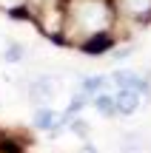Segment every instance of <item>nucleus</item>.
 I'll return each instance as SVG.
<instances>
[{
  "instance_id": "nucleus-1",
  "label": "nucleus",
  "mask_w": 151,
  "mask_h": 153,
  "mask_svg": "<svg viewBox=\"0 0 151 153\" xmlns=\"http://www.w3.org/2000/svg\"><path fill=\"white\" fill-rule=\"evenodd\" d=\"M80 23H83L89 31H97V28L106 26V9L100 3H80Z\"/></svg>"
},
{
  "instance_id": "nucleus-2",
  "label": "nucleus",
  "mask_w": 151,
  "mask_h": 153,
  "mask_svg": "<svg viewBox=\"0 0 151 153\" xmlns=\"http://www.w3.org/2000/svg\"><path fill=\"white\" fill-rule=\"evenodd\" d=\"M137 108H140V97L134 91H123L114 99V111H120V114H134Z\"/></svg>"
},
{
  "instance_id": "nucleus-3",
  "label": "nucleus",
  "mask_w": 151,
  "mask_h": 153,
  "mask_svg": "<svg viewBox=\"0 0 151 153\" xmlns=\"http://www.w3.org/2000/svg\"><path fill=\"white\" fill-rule=\"evenodd\" d=\"M34 125H37V128H51V125H54V111H51V108L37 111V114H34Z\"/></svg>"
},
{
  "instance_id": "nucleus-4",
  "label": "nucleus",
  "mask_w": 151,
  "mask_h": 153,
  "mask_svg": "<svg viewBox=\"0 0 151 153\" xmlns=\"http://www.w3.org/2000/svg\"><path fill=\"white\" fill-rule=\"evenodd\" d=\"M94 105L103 111V114H111V111H114V99H111V97H106V94H100V97L94 99Z\"/></svg>"
},
{
  "instance_id": "nucleus-5",
  "label": "nucleus",
  "mask_w": 151,
  "mask_h": 153,
  "mask_svg": "<svg viewBox=\"0 0 151 153\" xmlns=\"http://www.w3.org/2000/svg\"><path fill=\"white\" fill-rule=\"evenodd\" d=\"M125 6H128L131 11H148L151 9V0H125Z\"/></svg>"
},
{
  "instance_id": "nucleus-6",
  "label": "nucleus",
  "mask_w": 151,
  "mask_h": 153,
  "mask_svg": "<svg viewBox=\"0 0 151 153\" xmlns=\"http://www.w3.org/2000/svg\"><path fill=\"white\" fill-rule=\"evenodd\" d=\"M6 60H9V62H17V60H23V48L11 45V48H9V54H6Z\"/></svg>"
},
{
  "instance_id": "nucleus-7",
  "label": "nucleus",
  "mask_w": 151,
  "mask_h": 153,
  "mask_svg": "<svg viewBox=\"0 0 151 153\" xmlns=\"http://www.w3.org/2000/svg\"><path fill=\"white\" fill-rule=\"evenodd\" d=\"M100 85H103V79H100V76H94V79H86V82H83V88H86V91H97Z\"/></svg>"
},
{
  "instance_id": "nucleus-8",
  "label": "nucleus",
  "mask_w": 151,
  "mask_h": 153,
  "mask_svg": "<svg viewBox=\"0 0 151 153\" xmlns=\"http://www.w3.org/2000/svg\"><path fill=\"white\" fill-rule=\"evenodd\" d=\"M17 0H0V6H14Z\"/></svg>"
}]
</instances>
